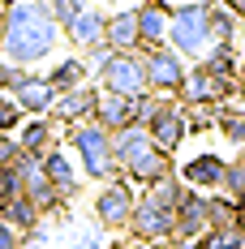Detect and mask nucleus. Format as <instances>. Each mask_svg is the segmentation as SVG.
I'll return each instance as SVG.
<instances>
[{
  "label": "nucleus",
  "mask_w": 245,
  "mask_h": 249,
  "mask_svg": "<svg viewBox=\"0 0 245 249\" xmlns=\"http://www.w3.org/2000/svg\"><path fill=\"white\" fill-rule=\"evenodd\" d=\"M224 4H228V9H232L237 18H245V0H224Z\"/></svg>",
  "instance_id": "36"
},
{
  "label": "nucleus",
  "mask_w": 245,
  "mask_h": 249,
  "mask_svg": "<svg viewBox=\"0 0 245 249\" xmlns=\"http://www.w3.org/2000/svg\"><path fill=\"white\" fill-rule=\"evenodd\" d=\"M129 232L142 241V245H176V211H159L151 202L138 198L133 215H129Z\"/></svg>",
  "instance_id": "7"
},
{
  "label": "nucleus",
  "mask_w": 245,
  "mask_h": 249,
  "mask_svg": "<svg viewBox=\"0 0 245 249\" xmlns=\"http://www.w3.org/2000/svg\"><path fill=\"white\" fill-rule=\"evenodd\" d=\"M103 43H108V52H138V48H142V35H138V4H133V9L108 13Z\"/></svg>",
  "instance_id": "17"
},
{
  "label": "nucleus",
  "mask_w": 245,
  "mask_h": 249,
  "mask_svg": "<svg viewBox=\"0 0 245 249\" xmlns=\"http://www.w3.org/2000/svg\"><path fill=\"white\" fill-rule=\"evenodd\" d=\"M207 232H211V206H207V194L185 189L181 202H176V241H202Z\"/></svg>",
  "instance_id": "14"
},
{
  "label": "nucleus",
  "mask_w": 245,
  "mask_h": 249,
  "mask_svg": "<svg viewBox=\"0 0 245 249\" xmlns=\"http://www.w3.org/2000/svg\"><path fill=\"white\" fill-rule=\"evenodd\" d=\"M176 4H168V0H142L138 4V35H142V48L138 52H155L168 43V18Z\"/></svg>",
  "instance_id": "15"
},
{
  "label": "nucleus",
  "mask_w": 245,
  "mask_h": 249,
  "mask_svg": "<svg viewBox=\"0 0 245 249\" xmlns=\"http://www.w3.org/2000/svg\"><path fill=\"white\" fill-rule=\"evenodd\" d=\"M26 112L18 107V99L9 95V90H0V133H13V129H22Z\"/></svg>",
  "instance_id": "31"
},
{
  "label": "nucleus",
  "mask_w": 245,
  "mask_h": 249,
  "mask_svg": "<svg viewBox=\"0 0 245 249\" xmlns=\"http://www.w3.org/2000/svg\"><path fill=\"white\" fill-rule=\"evenodd\" d=\"M95 77H99V90H108V95H125V99L151 95L147 52H108L95 65Z\"/></svg>",
  "instance_id": "3"
},
{
  "label": "nucleus",
  "mask_w": 245,
  "mask_h": 249,
  "mask_svg": "<svg viewBox=\"0 0 245 249\" xmlns=\"http://www.w3.org/2000/svg\"><path fill=\"white\" fill-rule=\"evenodd\" d=\"M22 155V146H18V138L13 133H0V163H13Z\"/></svg>",
  "instance_id": "35"
},
{
  "label": "nucleus",
  "mask_w": 245,
  "mask_h": 249,
  "mask_svg": "<svg viewBox=\"0 0 245 249\" xmlns=\"http://www.w3.org/2000/svg\"><path fill=\"white\" fill-rule=\"evenodd\" d=\"M43 4H48L52 22L60 26V30H65V26L74 22V18H77V9H82V0H43Z\"/></svg>",
  "instance_id": "33"
},
{
  "label": "nucleus",
  "mask_w": 245,
  "mask_h": 249,
  "mask_svg": "<svg viewBox=\"0 0 245 249\" xmlns=\"http://www.w3.org/2000/svg\"><path fill=\"white\" fill-rule=\"evenodd\" d=\"M142 129L151 133V142L164 150V155H176V146L185 142V133H189V124H185V112H181V103L176 99H151L147 116H142Z\"/></svg>",
  "instance_id": "5"
},
{
  "label": "nucleus",
  "mask_w": 245,
  "mask_h": 249,
  "mask_svg": "<svg viewBox=\"0 0 245 249\" xmlns=\"http://www.w3.org/2000/svg\"><path fill=\"white\" fill-rule=\"evenodd\" d=\"M168 172H172V155H164L159 146H151L138 163H129V168H125V176H129V180H138V185H155V180H164Z\"/></svg>",
  "instance_id": "23"
},
{
  "label": "nucleus",
  "mask_w": 245,
  "mask_h": 249,
  "mask_svg": "<svg viewBox=\"0 0 245 249\" xmlns=\"http://www.w3.org/2000/svg\"><path fill=\"white\" fill-rule=\"evenodd\" d=\"M9 95L18 99V107H22L26 116H48L52 103H56V90H52L48 73H30V69L22 73V82H18Z\"/></svg>",
  "instance_id": "16"
},
{
  "label": "nucleus",
  "mask_w": 245,
  "mask_h": 249,
  "mask_svg": "<svg viewBox=\"0 0 245 249\" xmlns=\"http://www.w3.org/2000/svg\"><path fill=\"white\" fill-rule=\"evenodd\" d=\"M0 249H26V236L13 224H4V219H0Z\"/></svg>",
  "instance_id": "34"
},
{
  "label": "nucleus",
  "mask_w": 245,
  "mask_h": 249,
  "mask_svg": "<svg viewBox=\"0 0 245 249\" xmlns=\"http://www.w3.org/2000/svg\"><path fill=\"white\" fill-rule=\"evenodd\" d=\"M133 206H138V194L125 180V172H116L112 180H103V189L95 194V219L103 228H125L129 215H133Z\"/></svg>",
  "instance_id": "6"
},
{
  "label": "nucleus",
  "mask_w": 245,
  "mask_h": 249,
  "mask_svg": "<svg viewBox=\"0 0 245 249\" xmlns=\"http://www.w3.org/2000/svg\"><path fill=\"white\" fill-rule=\"evenodd\" d=\"M202 245L207 249H245V232L237 224H228V228H211L207 236H202Z\"/></svg>",
  "instance_id": "28"
},
{
  "label": "nucleus",
  "mask_w": 245,
  "mask_h": 249,
  "mask_svg": "<svg viewBox=\"0 0 245 249\" xmlns=\"http://www.w3.org/2000/svg\"><path fill=\"white\" fill-rule=\"evenodd\" d=\"M224 172H228V159H224L220 150H198L194 159L181 163V185L198 189V194H220Z\"/></svg>",
  "instance_id": "11"
},
{
  "label": "nucleus",
  "mask_w": 245,
  "mask_h": 249,
  "mask_svg": "<svg viewBox=\"0 0 245 249\" xmlns=\"http://www.w3.org/2000/svg\"><path fill=\"white\" fill-rule=\"evenodd\" d=\"M0 219H4V224H13L18 232H22V236H30L35 228L43 224L39 206L26 198V194H18V198H4V202H0Z\"/></svg>",
  "instance_id": "21"
},
{
  "label": "nucleus",
  "mask_w": 245,
  "mask_h": 249,
  "mask_svg": "<svg viewBox=\"0 0 245 249\" xmlns=\"http://www.w3.org/2000/svg\"><path fill=\"white\" fill-rule=\"evenodd\" d=\"M237 90L232 77H215L211 69L194 65V73H185V86H181V99L194 103V107H211V103H224L228 95Z\"/></svg>",
  "instance_id": "13"
},
{
  "label": "nucleus",
  "mask_w": 245,
  "mask_h": 249,
  "mask_svg": "<svg viewBox=\"0 0 245 249\" xmlns=\"http://www.w3.org/2000/svg\"><path fill=\"white\" fill-rule=\"evenodd\" d=\"M95 107H99V86H77V90H65V95H56L52 103V124H65V129H74V124H86L95 121Z\"/></svg>",
  "instance_id": "12"
},
{
  "label": "nucleus",
  "mask_w": 245,
  "mask_h": 249,
  "mask_svg": "<svg viewBox=\"0 0 245 249\" xmlns=\"http://www.w3.org/2000/svg\"><path fill=\"white\" fill-rule=\"evenodd\" d=\"M176 249H207L202 241H176Z\"/></svg>",
  "instance_id": "37"
},
{
  "label": "nucleus",
  "mask_w": 245,
  "mask_h": 249,
  "mask_svg": "<svg viewBox=\"0 0 245 249\" xmlns=\"http://www.w3.org/2000/svg\"><path fill=\"white\" fill-rule=\"evenodd\" d=\"M151 146H155V142H151V133L142 129V124H129V129H121V133H112V159H116V172H125L129 163H138Z\"/></svg>",
  "instance_id": "18"
},
{
  "label": "nucleus",
  "mask_w": 245,
  "mask_h": 249,
  "mask_svg": "<svg viewBox=\"0 0 245 249\" xmlns=\"http://www.w3.org/2000/svg\"><path fill=\"white\" fill-rule=\"evenodd\" d=\"M181 194H185V185H181V176H164V180H155V185H147V194H142V202H151V206H159V211H176V202H181Z\"/></svg>",
  "instance_id": "24"
},
{
  "label": "nucleus",
  "mask_w": 245,
  "mask_h": 249,
  "mask_svg": "<svg viewBox=\"0 0 245 249\" xmlns=\"http://www.w3.org/2000/svg\"><path fill=\"white\" fill-rule=\"evenodd\" d=\"M185 60L176 56V52L164 43V48L147 52V77H151V95H159V99H172V95H181V86H185Z\"/></svg>",
  "instance_id": "10"
},
{
  "label": "nucleus",
  "mask_w": 245,
  "mask_h": 249,
  "mask_svg": "<svg viewBox=\"0 0 245 249\" xmlns=\"http://www.w3.org/2000/svg\"><path fill=\"white\" fill-rule=\"evenodd\" d=\"M220 194L228 202H245V155H237V159H228V172H224V185Z\"/></svg>",
  "instance_id": "27"
},
{
  "label": "nucleus",
  "mask_w": 245,
  "mask_h": 249,
  "mask_svg": "<svg viewBox=\"0 0 245 249\" xmlns=\"http://www.w3.org/2000/svg\"><path fill=\"white\" fill-rule=\"evenodd\" d=\"M215 124H220V133L232 142V146H245V112H237V107H224L220 116H215Z\"/></svg>",
  "instance_id": "29"
},
{
  "label": "nucleus",
  "mask_w": 245,
  "mask_h": 249,
  "mask_svg": "<svg viewBox=\"0 0 245 249\" xmlns=\"http://www.w3.org/2000/svg\"><path fill=\"white\" fill-rule=\"evenodd\" d=\"M18 194H22V168H18V159L13 163H0V202L18 198Z\"/></svg>",
  "instance_id": "32"
},
{
  "label": "nucleus",
  "mask_w": 245,
  "mask_h": 249,
  "mask_svg": "<svg viewBox=\"0 0 245 249\" xmlns=\"http://www.w3.org/2000/svg\"><path fill=\"white\" fill-rule=\"evenodd\" d=\"M39 168H43V176H48L52 185L60 189V198H65V202L77 194V185H82V180H77V168H74V159H69L60 146H52L48 155L39 159Z\"/></svg>",
  "instance_id": "19"
},
{
  "label": "nucleus",
  "mask_w": 245,
  "mask_h": 249,
  "mask_svg": "<svg viewBox=\"0 0 245 249\" xmlns=\"http://www.w3.org/2000/svg\"><path fill=\"white\" fill-rule=\"evenodd\" d=\"M18 146H22L26 155H35V159H43V155L56 146V124H52V116H30V121H22Z\"/></svg>",
  "instance_id": "20"
},
{
  "label": "nucleus",
  "mask_w": 245,
  "mask_h": 249,
  "mask_svg": "<svg viewBox=\"0 0 245 249\" xmlns=\"http://www.w3.org/2000/svg\"><path fill=\"white\" fill-rule=\"evenodd\" d=\"M198 65H202V69H211L215 77H232V82H237V52H232V43H215V48L207 52Z\"/></svg>",
  "instance_id": "25"
},
{
  "label": "nucleus",
  "mask_w": 245,
  "mask_h": 249,
  "mask_svg": "<svg viewBox=\"0 0 245 249\" xmlns=\"http://www.w3.org/2000/svg\"><path fill=\"white\" fill-rule=\"evenodd\" d=\"M151 99H155V95L125 99V95H108V90H99L95 124H99V129H108V133H121V129H129V124H142V116H147Z\"/></svg>",
  "instance_id": "9"
},
{
  "label": "nucleus",
  "mask_w": 245,
  "mask_h": 249,
  "mask_svg": "<svg viewBox=\"0 0 245 249\" xmlns=\"http://www.w3.org/2000/svg\"><path fill=\"white\" fill-rule=\"evenodd\" d=\"M237 13L224 4V0H211V35H215V43H232L237 39Z\"/></svg>",
  "instance_id": "26"
},
{
  "label": "nucleus",
  "mask_w": 245,
  "mask_h": 249,
  "mask_svg": "<svg viewBox=\"0 0 245 249\" xmlns=\"http://www.w3.org/2000/svg\"><path fill=\"white\" fill-rule=\"evenodd\" d=\"M168 48L181 60H202L207 52L215 48V35H211V0H189V4H176L172 9Z\"/></svg>",
  "instance_id": "2"
},
{
  "label": "nucleus",
  "mask_w": 245,
  "mask_h": 249,
  "mask_svg": "<svg viewBox=\"0 0 245 249\" xmlns=\"http://www.w3.org/2000/svg\"><path fill=\"white\" fill-rule=\"evenodd\" d=\"M86 77H91V65H86L82 56H65V60H56V65H52L48 82H52V90H56V95H65V90L86 86Z\"/></svg>",
  "instance_id": "22"
},
{
  "label": "nucleus",
  "mask_w": 245,
  "mask_h": 249,
  "mask_svg": "<svg viewBox=\"0 0 245 249\" xmlns=\"http://www.w3.org/2000/svg\"><path fill=\"white\" fill-rule=\"evenodd\" d=\"M207 206H211V228L237 224V202H228L224 194H207Z\"/></svg>",
  "instance_id": "30"
},
{
  "label": "nucleus",
  "mask_w": 245,
  "mask_h": 249,
  "mask_svg": "<svg viewBox=\"0 0 245 249\" xmlns=\"http://www.w3.org/2000/svg\"><path fill=\"white\" fill-rule=\"evenodd\" d=\"M103 26H108V13H103V9H91V4H82V9H77V18L65 26L60 35H65V39H69L77 52H86V56L99 65V60L108 56V43H103Z\"/></svg>",
  "instance_id": "8"
},
{
  "label": "nucleus",
  "mask_w": 245,
  "mask_h": 249,
  "mask_svg": "<svg viewBox=\"0 0 245 249\" xmlns=\"http://www.w3.org/2000/svg\"><path fill=\"white\" fill-rule=\"evenodd\" d=\"M69 146H74L77 163H82V172L91 176V180H112V176H116L112 133H108V129H99L95 121L74 124V129H69Z\"/></svg>",
  "instance_id": "4"
},
{
  "label": "nucleus",
  "mask_w": 245,
  "mask_h": 249,
  "mask_svg": "<svg viewBox=\"0 0 245 249\" xmlns=\"http://www.w3.org/2000/svg\"><path fill=\"white\" fill-rule=\"evenodd\" d=\"M60 43V26L52 22L43 0H4V18H0V56L13 65H39L48 60Z\"/></svg>",
  "instance_id": "1"
}]
</instances>
